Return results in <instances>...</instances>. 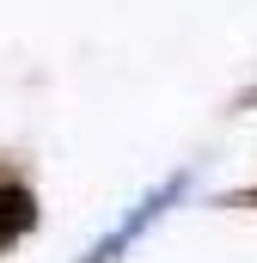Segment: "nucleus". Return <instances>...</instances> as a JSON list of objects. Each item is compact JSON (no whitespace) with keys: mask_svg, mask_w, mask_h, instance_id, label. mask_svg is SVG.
<instances>
[{"mask_svg":"<svg viewBox=\"0 0 257 263\" xmlns=\"http://www.w3.org/2000/svg\"><path fill=\"white\" fill-rule=\"evenodd\" d=\"M184 190H190V178H172V184H159L147 202H135V214H128L123 227H111V233H104V239H98V245H92L80 263H123V251L135 245V239H147V233H153V227L172 214V202H184Z\"/></svg>","mask_w":257,"mask_h":263,"instance_id":"nucleus-1","label":"nucleus"},{"mask_svg":"<svg viewBox=\"0 0 257 263\" xmlns=\"http://www.w3.org/2000/svg\"><path fill=\"white\" fill-rule=\"evenodd\" d=\"M31 227H37V196H31L25 184H0V257H6Z\"/></svg>","mask_w":257,"mask_h":263,"instance_id":"nucleus-2","label":"nucleus"}]
</instances>
